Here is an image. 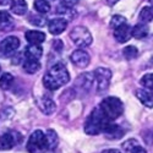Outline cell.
Instances as JSON below:
<instances>
[{"label": "cell", "mask_w": 153, "mask_h": 153, "mask_svg": "<svg viewBox=\"0 0 153 153\" xmlns=\"http://www.w3.org/2000/svg\"><path fill=\"white\" fill-rule=\"evenodd\" d=\"M130 153H147V152H146V149H145L143 147H141L140 145H137L136 147L132 148V151H131Z\"/></svg>", "instance_id": "d6a6232c"}, {"label": "cell", "mask_w": 153, "mask_h": 153, "mask_svg": "<svg viewBox=\"0 0 153 153\" xmlns=\"http://www.w3.org/2000/svg\"><path fill=\"white\" fill-rule=\"evenodd\" d=\"M38 107H39V109L45 114V115H52L56 109L54 100L48 96H44L41 98V100L38 102Z\"/></svg>", "instance_id": "4fadbf2b"}, {"label": "cell", "mask_w": 153, "mask_h": 153, "mask_svg": "<svg viewBox=\"0 0 153 153\" xmlns=\"http://www.w3.org/2000/svg\"><path fill=\"white\" fill-rule=\"evenodd\" d=\"M102 153H120V151H119V149H115V148H110V149L103 151Z\"/></svg>", "instance_id": "836d02e7"}, {"label": "cell", "mask_w": 153, "mask_h": 153, "mask_svg": "<svg viewBox=\"0 0 153 153\" xmlns=\"http://www.w3.org/2000/svg\"><path fill=\"white\" fill-rule=\"evenodd\" d=\"M23 70L27 74H36L38 70L41 69V64L38 60H33V59H26L25 62L22 64Z\"/></svg>", "instance_id": "44dd1931"}, {"label": "cell", "mask_w": 153, "mask_h": 153, "mask_svg": "<svg viewBox=\"0 0 153 153\" xmlns=\"http://www.w3.org/2000/svg\"><path fill=\"white\" fill-rule=\"evenodd\" d=\"M68 27V21L65 19H54L52 21H49L48 23V28H49V32L54 34V36H58L60 33H62L64 31L66 30Z\"/></svg>", "instance_id": "7c38bea8"}, {"label": "cell", "mask_w": 153, "mask_h": 153, "mask_svg": "<svg viewBox=\"0 0 153 153\" xmlns=\"http://www.w3.org/2000/svg\"><path fill=\"white\" fill-rule=\"evenodd\" d=\"M99 109L104 114V117L109 120H115L118 119L123 111H124V105L123 102L117 98V97H107L102 100Z\"/></svg>", "instance_id": "3957f363"}, {"label": "cell", "mask_w": 153, "mask_h": 153, "mask_svg": "<svg viewBox=\"0 0 153 153\" xmlns=\"http://www.w3.org/2000/svg\"><path fill=\"white\" fill-rule=\"evenodd\" d=\"M0 72H1V68H0Z\"/></svg>", "instance_id": "d590c367"}, {"label": "cell", "mask_w": 153, "mask_h": 153, "mask_svg": "<svg viewBox=\"0 0 153 153\" xmlns=\"http://www.w3.org/2000/svg\"><path fill=\"white\" fill-rule=\"evenodd\" d=\"M136 97L147 108H153V96L145 90H136Z\"/></svg>", "instance_id": "2e32d148"}, {"label": "cell", "mask_w": 153, "mask_h": 153, "mask_svg": "<svg viewBox=\"0 0 153 153\" xmlns=\"http://www.w3.org/2000/svg\"><path fill=\"white\" fill-rule=\"evenodd\" d=\"M70 80V75L66 66L62 62H58L50 68L43 77V85L47 90L55 91L61 86L66 85Z\"/></svg>", "instance_id": "6da1fadb"}, {"label": "cell", "mask_w": 153, "mask_h": 153, "mask_svg": "<svg viewBox=\"0 0 153 153\" xmlns=\"http://www.w3.org/2000/svg\"><path fill=\"white\" fill-rule=\"evenodd\" d=\"M43 54V49L39 44H31L25 49V56L27 59H33V60H39Z\"/></svg>", "instance_id": "5bb4252c"}, {"label": "cell", "mask_w": 153, "mask_h": 153, "mask_svg": "<svg viewBox=\"0 0 153 153\" xmlns=\"http://www.w3.org/2000/svg\"><path fill=\"white\" fill-rule=\"evenodd\" d=\"M93 80H94V76H92L91 74H82L80 77L76 80V85H79L81 88H83V90L87 91L92 87Z\"/></svg>", "instance_id": "d6986e66"}, {"label": "cell", "mask_w": 153, "mask_h": 153, "mask_svg": "<svg viewBox=\"0 0 153 153\" xmlns=\"http://www.w3.org/2000/svg\"><path fill=\"white\" fill-rule=\"evenodd\" d=\"M14 25L12 16L7 11H0V28L1 30H10Z\"/></svg>", "instance_id": "ffe728a7"}, {"label": "cell", "mask_w": 153, "mask_h": 153, "mask_svg": "<svg viewBox=\"0 0 153 153\" xmlns=\"http://www.w3.org/2000/svg\"><path fill=\"white\" fill-rule=\"evenodd\" d=\"M138 19H140V21L143 22V23H147V22L152 21L153 20V6L148 5V6L142 7V10L140 11Z\"/></svg>", "instance_id": "7402d4cb"}, {"label": "cell", "mask_w": 153, "mask_h": 153, "mask_svg": "<svg viewBox=\"0 0 153 153\" xmlns=\"http://www.w3.org/2000/svg\"><path fill=\"white\" fill-rule=\"evenodd\" d=\"M70 38L71 41L80 48H86L88 45H91L92 43V34L86 27L83 26H76L72 28L70 32Z\"/></svg>", "instance_id": "5b68a950"}, {"label": "cell", "mask_w": 153, "mask_h": 153, "mask_svg": "<svg viewBox=\"0 0 153 153\" xmlns=\"http://www.w3.org/2000/svg\"><path fill=\"white\" fill-rule=\"evenodd\" d=\"M45 136H47V141H48V149H54L58 146V141H59L56 132L52 129H49L45 132Z\"/></svg>", "instance_id": "603a6c76"}, {"label": "cell", "mask_w": 153, "mask_h": 153, "mask_svg": "<svg viewBox=\"0 0 153 153\" xmlns=\"http://www.w3.org/2000/svg\"><path fill=\"white\" fill-rule=\"evenodd\" d=\"M151 1H152V3H153V0H151Z\"/></svg>", "instance_id": "8d00e7d4"}, {"label": "cell", "mask_w": 153, "mask_h": 153, "mask_svg": "<svg viewBox=\"0 0 153 153\" xmlns=\"http://www.w3.org/2000/svg\"><path fill=\"white\" fill-rule=\"evenodd\" d=\"M152 91H153V90H152Z\"/></svg>", "instance_id": "74e56055"}, {"label": "cell", "mask_w": 153, "mask_h": 153, "mask_svg": "<svg viewBox=\"0 0 153 153\" xmlns=\"http://www.w3.org/2000/svg\"><path fill=\"white\" fill-rule=\"evenodd\" d=\"M124 23H126V19L121 15H115V16H113L111 20H110V27L113 30H115L117 27L121 26V25H124Z\"/></svg>", "instance_id": "4316f807"}, {"label": "cell", "mask_w": 153, "mask_h": 153, "mask_svg": "<svg viewBox=\"0 0 153 153\" xmlns=\"http://www.w3.org/2000/svg\"><path fill=\"white\" fill-rule=\"evenodd\" d=\"M53 48L56 50V52H61L62 50V42L60 39H55L53 42Z\"/></svg>", "instance_id": "1f68e13d"}, {"label": "cell", "mask_w": 153, "mask_h": 153, "mask_svg": "<svg viewBox=\"0 0 153 153\" xmlns=\"http://www.w3.org/2000/svg\"><path fill=\"white\" fill-rule=\"evenodd\" d=\"M48 149L47 136L42 130H36L28 138L27 151L30 153H44Z\"/></svg>", "instance_id": "277c9868"}, {"label": "cell", "mask_w": 153, "mask_h": 153, "mask_svg": "<svg viewBox=\"0 0 153 153\" xmlns=\"http://www.w3.org/2000/svg\"><path fill=\"white\" fill-rule=\"evenodd\" d=\"M108 121H109V119H107L104 117V114L102 113V110L99 108L94 109L91 113V115L86 120L85 132L88 135H98L100 132H103V129Z\"/></svg>", "instance_id": "7a4b0ae2"}, {"label": "cell", "mask_w": 153, "mask_h": 153, "mask_svg": "<svg viewBox=\"0 0 153 153\" xmlns=\"http://www.w3.org/2000/svg\"><path fill=\"white\" fill-rule=\"evenodd\" d=\"M141 85L145 88L148 90H153V74H146L141 79Z\"/></svg>", "instance_id": "83f0119b"}, {"label": "cell", "mask_w": 153, "mask_h": 153, "mask_svg": "<svg viewBox=\"0 0 153 153\" xmlns=\"http://www.w3.org/2000/svg\"><path fill=\"white\" fill-rule=\"evenodd\" d=\"M25 36L30 44H42L45 41V34L41 31H27Z\"/></svg>", "instance_id": "9a60e30c"}, {"label": "cell", "mask_w": 153, "mask_h": 153, "mask_svg": "<svg viewBox=\"0 0 153 153\" xmlns=\"http://www.w3.org/2000/svg\"><path fill=\"white\" fill-rule=\"evenodd\" d=\"M79 0H61V5L62 7H66V9H71L74 7L76 4H77Z\"/></svg>", "instance_id": "4dcf8cb0"}, {"label": "cell", "mask_w": 153, "mask_h": 153, "mask_svg": "<svg viewBox=\"0 0 153 153\" xmlns=\"http://www.w3.org/2000/svg\"><path fill=\"white\" fill-rule=\"evenodd\" d=\"M148 32H149L148 26L146 23L141 22V23H137L132 28V37H135L136 39H143V38L147 37Z\"/></svg>", "instance_id": "ac0fdd59"}, {"label": "cell", "mask_w": 153, "mask_h": 153, "mask_svg": "<svg viewBox=\"0 0 153 153\" xmlns=\"http://www.w3.org/2000/svg\"><path fill=\"white\" fill-rule=\"evenodd\" d=\"M34 9L36 11H38L39 14H47L50 10V4L47 0H34Z\"/></svg>", "instance_id": "484cf974"}, {"label": "cell", "mask_w": 153, "mask_h": 153, "mask_svg": "<svg viewBox=\"0 0 153 153\" xmlns=\"http://www.w3.org/2000/svg\"><path fill=\"white\" fill-rule=\"evenodd\" d=\"M131 37H132V28L127 23H124L114 30V38L119 43H126Z\"/></svg>", "instance_id": "9c48e42d"}, {"label": "cell", "mask_w": 153, "mask_h": 153, "mask_svg": "<svg viewBox=\"0 0 153 153\" xmlns=\"http://www.w3.org/2000/svg\"><path fill=\"white\" fill-rule=\"evenodd\" d=\"M123 55H124L125 59H127V60H134V59H136L137 55H138V50H137V48H136L135 45H127V47H125L124 50H123Z\"/></svg>", "instance_id": "d4e9b609"}, {"label": "cell", "mask_w": 153, "mask_h": 153, "mask_svg": "<svg viewBox=\"0 0 153 153\" xmlns=\"http://www.w3.org/2000/svg\"><path fill=\"white\" fill-rule=\"evenodd\" d=\"M16 134L17 132H6L0 136V151H7L15 147L19 140L16 138Z\"/></svg>", "instance_id": "8fae6325"}, {"label": "cell", "mask_w": 153, "mask_h": 153, "mask_svg": "<svg viewBox=\"0 0 153 153\" xmlns=\"http://www.w3.org/2000/svg\"><path fill=\"white\" fill-rule=\"evenodd\" d=\"M30 21L33 25H36V26H38V27H43L45 25V19L42 17V16H33V17H31Z\"/></svg>", "instance_id": "f546056e"}, {"label": "cell", "mask_w": 153, "mask_h": 153, "mask_svg": "<svg viewBox=\"0 0 153 153\" xmlns=\"http://www.w3.org/2000/svg\"><path fill=\"white\" fill-rule=\"evenodd\" d=\"M103 132H104V135H105L108 138H110V140L120 138V137H123V135H124V131H123L121 127H120L119 125H117V124L111 123V120H109V121L105 124L104 129H103Z\"/></svg>", "instance_id": "30bf717a"}, {"label": "cell", "mask_w": 153, "mask_h": 153, "mask_svg": "<svg viewBox=\"0 0 153 153\" xmlns=\"http://www.w3.org/2000/svg\"><path fill=\"white\" fill-rule=\"evenodd\" d=\"M14 83V77L9 72H4L0 76V88L1 90H9V88Z\"/></svg>", "instance_id": "cb8c5ba5"}, {"label": "cell", "mask_w": 153, "mask_h": 153, "mask_svg": "<svg viewBox=\"0 0 153 153\" xmlns=\"http://www.w3.org/2000/svg\"><path fill=\"white\" fill-rule=\"evenodd\" d=\"M10 9L15 15H25L27 12V3L25 0H12Z\"/></svg>", "instance_id": "e0dca14e"}, {"label": "cell", "mask_w": 153, "mask_h": 153, "mask_svg": "<svg viewBox=\"0 0 153 153\" xmlns=\"http://www.w3.org/2000/svg\"><path fill=\"white\" fill-rule=\"evenodd\" d=\"M19 47H20V41L17 37H14V36L6 37L0 43V54H3L4 56H11L17 50Z\"/></svg>", "instance_id": "52a82bcc"}, {"label": "cell", "mask_w": 153, "mask_h": 153, "mask_svg": "<svg viewBox=\"0 0 153 153\" xmlns=\"http://www.w3.org/2000/svg\"><path fill=\"white\" fill-rule=\"evenodd\" d=\"M70 59L77 68H86L91 61V58H90V55H88V53L85 52V50L81 49V48L75 50V52L71 54Z\"/></svg>", "instance_id": "ba28073f"}, {"label": "cell", "mask_w": 153, "mask_h": 153, "mask_svg": "<svg viewBox=\"0 0 153 153\" xmlns=\"http://www.w3.org/2000/svg\"><path fill=\"white\" fill-rule=\"evenodd\" d=\"M119 1V0H107V3L110 5V6H113V5H115Z\"/></svg>", "instance_id": "e575fe53"}, {"label": "cell", "mask_w": 153, "mask_h": 153, "mask_svg": "<svg viewBox=\"0 0 153 153\" xmlns=\"http://www.w3.org/2000/svg\"><path fill=\"white\" fill-rule=\"evenodd\" d=\"M137 145H138V143H137V140H135V138H130V140H127V141H125V142L123 143V149L130 153V152L132 151V148L136 147Z\"/></svg>", "instance_id": "f1b7e54d"}, {"label": "cell", "mask_w": 153, "mask_h": 153, "mask_svg": "<svg viewBox=\"0 0 153 153\" xmlns=\"http://www.w3.org/2000/svg\"><path fill=\"white\" fill-rule=\"evenodd\" d=\"M94 80L97 81V88L98 92H103L109 87L110 80H111V71L107 68H98L93 72Z\"/></svg>", "instance_id": "8992f818"}]
</instances>
